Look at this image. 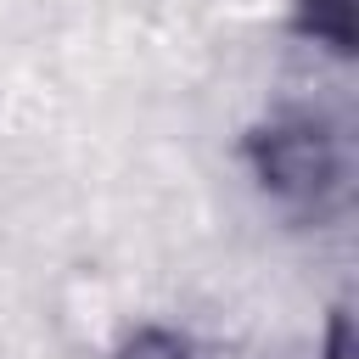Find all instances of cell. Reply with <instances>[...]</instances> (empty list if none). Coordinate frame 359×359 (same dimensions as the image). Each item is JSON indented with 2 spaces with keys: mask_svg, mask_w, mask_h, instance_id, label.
I'll return each instance as SVG.
<instances>
[{
  "mask_svg": "<svg viewBox=\"0 0 359 359\" xmlns=\"http://www.w3.org/2000/svg\"><path fill=\"white\" fill-rule=\"evenodd\" d=\"M123 359H185V348L174 337H140V342H129Z\"/></svg>",
  "mask_w": 359,
  "mask_h": 359,
  "instance_id": "cell-1",
  "label": "cell"
}]
</instances>
